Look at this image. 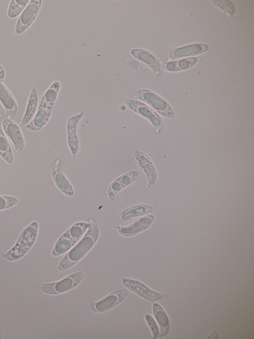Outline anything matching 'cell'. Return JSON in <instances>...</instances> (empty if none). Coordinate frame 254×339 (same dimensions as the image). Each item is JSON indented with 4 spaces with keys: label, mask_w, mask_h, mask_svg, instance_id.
<instances>
[{
    "label": "cell",
    "mask_w": 254,
    "mask_h": 339,
    "mask_svg": "<svg viewBox=\"0 0 254 339\" xmlns=\"http://www.w3.org/2000/svg\"><path fill=\"white\" fill-rule=\"evenodd\" d=\"M153 209V207L149 204H136L123 210L118 216V219L120 223H124L132 218L149 214Z\"/></svg>",
    "instance_id": "obj_19"
},
{
    "label": "cell",
    "mask_w": 254,
    "mask_h": 339,
    "mask_svg": "<svg viewBox=\"0 0 254 339\" xmlns=\"http://www.w3.org/2000/svg\"><path fill=\"white\" fill-rule=\"evenodd\" d=\"M196 57H189L165 63L163 68L169 72H178L191 67L197 61Z\"/></svg>",
    "instance_id": "obj_24"
},
{
    "label": "cell",
    "mask_w": 254,
    "mask_h": 339,
    "mask_svg": "<svg viewBox=\"0 0 254 339\" xmlns=\"http://www.w3.org/2000/svg\"><path fill=\"white\" fill-rule=\"evenodd\" d=\"M0 103L5 111L7 118L11 120L17 112V104L11 92L0 81Z\"/></svg>",
    "instance_id": "obj_17"
},
{
    "label": "cell",
    "mask_w": 254,
    "mask_h": 339,
    "mask_svg": "<svg viewBox=\"0 0 254 339\" xmlns=\"http://www.w3.org/2000/svg\"><path fill=\"white\" fill-rule=\"evenodd\" d=\"M18 203L16 197L9 195L0 196V211L12 207Z\"/></svg>",
    "instance_id": "obj_28"
},
{
    "label": "cell",
    "mask_w": 254,
    "mask_h": 339,
    "mask_svg": "<svg viewBox=\"0 0 254 339\" xmlns=\"http://www.w3.org/2000/svg\"><path fill=\"white\" fill-rule=\"evenodd\" d=\"M89 226L80 241L74 246L60 262L58 268L67 270L82 259L96 243L99 237V228L92 218L89 220Z\"/></svg>",
    "instance_id": "obj_1"
},
{
    "label": "cell",
    "mask_w": 254,
    "mask_h": 339,
    "mask_svg": "<svg viewBox=\"0 0 254 339\" xmlns=\"http://www.w3.org/2000/svg\"><path fill=\"white\" fill-rule=\"evenodd\" d=\"M126 61L129 67L144 78H151L156 76L155 73L151 69L139 62L136 61L131 58H127Z\"/></svg>",
    "instance_id": "obj_26"
},
{
    "label": "cell",
    "mask_w": 254,
    "mask_h": 339,
    "mask_svg": "<svg viewBox=\"0 0 254 339\" xmlns=\"http://www.w3.org/2000/svg\"><path fill=\"white\" fill-rule=\"evenodd\" d=\"M42 3L41 0H31L19 15L15 26V33L21 35L26 31L36 19Z\"/></svg>",
    "instance_id": "obj_7"
},
{
    "label": "cell",
    "mask_w": 254,
    "mask_h": 339,
    "mask_svg": "<svg viewBox=\"0 0 254 339\" xmlns=\"http://www.w3.org/2000/svg\"><path fill=\"white\" fill-rule=\"evenodd\" d=\"M53 107L38 106L33 119L26 125L25 128L32 131L41 130L49 121Z\"/></svg>",
    "instance_id": "obj_18"
},
{
    "label": "cell",
    "mask_w": 254,
    "mask_h": 339,
    "mask_svg": "<svg viewBox=\"0 0 254 339\" xmlns=\"http://www.w3.org/2000/svg\"><path fill=\"white\" fill-rule=\"evenodd\" d=\"M38 101V91L36 87H32L27 101L23 116L19 122L20 125H26L29 123L35 115Z\"/></svg>",
    "instance_id": "obj_21"
},
{
    "label": "cell",
    "mask_w": 254,
    "mask_h": 339,
    "mask_svg": "<svg viewBox=\"0 0 254 339\" xmlns=\"http://www.w3.org/2000/svg\"><path fill=\"white\" fill-rule=\"evenodd\" d=\"M132 97L147 103L153 108V110L161 115L169 118L174 117L173 111L167 102L150 90L140 89L132 95Z\"/></svg>",
    "instance_id": "obj_5"
},
{
    "label": "cell",
    "mask_w": 254,
    "mask_h": 339,
    "mask_svg": "<svg viewBox=\"0 0 254 339\" xmlns=\"http://www.w3.org/2000/svg\"><path fill=\"white\" fill-rule=\"evenodd\" d=\"M134 156L137 165L145 174L149 188L154 186L157 179V174L155 167L150 158L144 152L136 150Z\"/></svg>",
    "instance_id": "obj_12"
},
{
    "label": "cell",
    "mask_w": 254,
    "mask_h": 339,
    "mask_svg": "<svg viewBox=\"0 0 254 339\" xmlns=\"http://www.w3.org/2000/svg\"><path fill=\"white\" fill-rule=\"evenodd\" d=\"M38 227L39 224L35 221L26 226L14 246L2 254V258L14 261L23 257L34 244L38 236Z\"/></svg>",
    "instance_id": "obj_2"
},
{
    "label": "cell",
    "mask_w": 254,
    "mask_h": 339,
    "mask_svg": "<svg viewBox=\"0 0 254 339\" xmlns=\"http://www.w3.org/2000/svg\"><path fill=\"white\" fill-rule=\"evenodd\" d=\"M0 329H1V328H0Z\"/></svg>",
    "instance_id": "obj_32"
},
{
    "label": "cell",
    "mask_w": 254,
    "mask_h": 339,
    "mask_svg": "<svg viewBox=\"0 0 254 339\" xmlns=\"http://www.w3.org/2000/svg\"><path fill=\"white\" fill-rule=\"evenodd\" d=\"M60 88L61 83L59 81H55L52 83L42 95L39 104L54 105Z\"/></svg>",
    "instance_id": "obj_25"
},
{
    "label": "cell",
    "mask_w": 254,
    "mask_h": 339,
    "mask_svg": "<svg viewBox=\"0 0 254 339\" xmlns=\"http://www.w3.org/2000/svg\"><path fill=\"white\" fill-rule=\"evenodd\" d=\"M211 1L214 4L218 6L230 15L233 14L234 8L231 2L228 0H212Z\"/></svg>",
    "instance_id": "obj_30"
},
{
    "label": "cell",
    "mask_w": 254,
    "mask_h": 339,
    "mask_svg": "<svg viewBox=\"0 0 254 339\" xmlns=\"http://www.w3.org/2000/svg\"><path fill=\"white\" fill-rule=\"evenodd\" d=\"M126 104L129 109L147 119L156 133H160L162 127V119L154 110L144 103L134 99H127Z\"/></svg>",
    "instance_id": "obj_6"
},
{
    "label": "cell",
    "mask_w": 254,
    "mask_h": 339,
    "mask_svg": "<svg viewBox=\"0 0 254 339\" xmlns=\"http://www.w3.org/2000/svg\"><path fill=\"white\" fill-rule=\"evenodd\" d=\"M84 277L83 272L71 274L57 282H39L37 286L44 293L48 295H58L67 292L76 287Z\"/></svg>",
    "instance_id": "obj_4"
},
{
    "label": "cell",
    "mask_w": 254,
    "mask_h": 339,
    "mask_svg": "<svg viewBox=\"0 0 254 339\" xmlns=\"http://www.w3.org/2000/svg\"><path fill=\"white\" fill-rule=\"evenodd\" d=\"M5 77V71L2 66L0 64V81L3 82Z\"/></svg>",
    "instance_id": "obj_31"
},
{
    "label": "cell",
    "mask_w": 254,
    "mask_h": 339,
    "mask_svg": "<svg viewBox=\"0 0 254 339\" xmlns=\"http://www.w3.org/2000/svg\"><path fill=\"white\" fill-rule=\"evenodd\" d=\"M130 52L133 57L149 66L156 76L160 74L159 62L152 54L141 49H132Z\"/></svg>",
    "instance_id": "obj_20"
},
{
    "label": "cell",
    "mask_w": 254,
    "mask_h": 339,
    "mask_svg": "<svg viewBox=\"0 0 254 339\" xmlns=\"http://www.w3.org/2000/svg\"><path fill=\"white\" fill-rule=\"evenodd\" d=\"M2 127L7 138L11 141L15 153L19 154L24 148V139L19 125L8 118L1 120Z\"/></svg>",
    "instance_id": "obj_9"
},
{
    "label": "cell",
    "mask_w": 254,
    "mask_h": 339,
    "mask_svg": "<svg viewBox=\"0 0 254 339\" xmlns=\"http://www.w3.org/2000/svg\"><path fill=\"white\" fill-rule=\"evenodd\" d=\"M89 226V223L85 222H78L70 226L56 242L52 255L60 256L69 251L81 239Z\"/></svg>",
    "instance_id": "obj_3"
},
{
    "label": "cell",
    "mask_w": 254,
    "mask_h": 339,
    "mask_svg": "<svg viewBox=\"0 0 254 339\" xmlns=\"http://www.w3.org/2000/svg\"><path fill=\"white\" fill-rule=\"evenodd\" d=\"M84 112L80 113L70 117L66 123L67 143L73 157H75L79 149V139L77 128L79 122L83 117Z\"/></svg>",
    "instance_id": "obj_10"
},
{
    "label": "cell",
    "mask_w": 254,
    "mask_h": 339,
    "mask_svg": "<svg viewBox=\"0 0 254 339\" xmlns=\"http://www.w3.org/2000/svg\"><path fill=\"white\" fill-rule=\"evenodd\" d=\"M139 172L133 170L127 172L116 178L110 184L107 195L111 203L114 202L117 195L123 189L133 183L138 178Z\"/></svg>",
    "instance_id": "obj_11"
},
{
    "label": "cell",
    "mask_w": 254,
    "mask_h": 339,
    "mask_svg": "<svg viewBox=\"0 0 254 339\" xmlns=\"http://www.w3.org/2000/svg\"><path fill=\"white\" fill-rule=\"evenodd\" d=\"M122 281L126 288L148 301L159 300L163 297V295L151 290L137 280L123 278Z\"/></svg>",
    "instance_id": "obj_13"
},
{
    "label": "cell",
    "mask_w": 254,
    "mask_h": 339,
    "mask_svg": "<svg viewBox=\"0 0 254 339\" xmlns=\"http://www.w3.org/2000/svg\"><path fill=\"white\" fill-rule=\"evenodd\" d=\"M127 294V290L119 289L111 292L106 297L98 302H88L86 303V305L94 312L103 313L120 304L126 298Z\"/></svg>",
    "instance_id": "obj_8"
},
{
    "label": "cell",
    "mask_w": 254,
    "mask_h": 339,
    "mask_svg": "<svg viewBox=\"0 0 254 339\" xmlns=\"http://www.w3.org/2000/svg\"><path fill=\"white\" fill-rule=\"evenodd\" d=\"M146 321L151 331L152 338L156 339L159 335V330L158 325L154 318L149 314H146L145 316Z\"/></svg>",
    "instance_id": "obj_29"
},
{
    "label": "cell",
    "mask_w": 254,
    "mask_h": 339,
    "mask_svg": "<svg viewBox=\"0 0 254 339\" xmlns=\"http://www.w3.org/2000/svg\"><path fill=\"white\" fill-rule=\"evenodd\" d=\"M208 49V46L207 45L201 43L188 45L172 50L168 54V59L170 60H173L178 58L194 56L203 53Z\"/></svg>",
    "instance_id": "obj_16"
},
{
    "label": "cell",
    "mask_w": 254,
    "mask_h": 339,
    "mask_svg": "<svg viewBox=\"0 0 254 339\" xmlns=\"http://www.w3.org/2000/svg\"><path fill=\"white\" fill-rule=\"evenodd\" d=\"M61 161L57 159L51 169V175L57 188L65 195L72 196L74 191L72 184L62 171Z\"/></svg>",
    "instance_id": "obj_15"
},
{
    "label": "cell",
    "mask_w": 254,
    "mask_h": 339,
    "mask_svg": "<svg viewBox=\"0 0 254 339\" xmlns=\"http://www.w3.org/2000/svg\"><path fill=\"white\" fill-rule=\"evenodd\" d=\"M2 114L0 112V156L7 163L10 164L13 162V154L9 142L2 130Z\"/></svg>",
    "instance_id": "obj_23"
},
{
    "label": "cell",
    "mask_w": 254,
    "mask_h": 339,
    "mask_svg": "<svg viewBox=\"0 0 254 339\" xmlns=\"http://www.w3.org/2000/svg\"><path fill=\"white\" fill-rule=\"evenodd\" d=\"M29 0H11L7 10V16L14 19L20 14L29 2Z\"/></svg>",
    "instance_id": "obj_27"
},
{
    "label": "cell",
    "mask_w": 254,
    "mask_h": 339,
    "mask_svg": "<svg viewBox=\"0 0 254 339\" xmlns=\"http://www.w3.org/2000/svg\"><path fill=\"white\" fill-rule=\"evenodd\" d=\"M155 217L152 214L147 215L126 226H117L116 229L122 236H134L148 229L153 223Z\"/></svg>",
    "instance_id": "obj_14"
},
{
    "label": "cell",
    "mask_w": 254,
    "mask_h": 339,
    "mask_svg": "<svg viewBox=\"0 0 254 339\" xmlns=\"http://www.w3.org/2000/svg\"><path fill=\"white\" fill-rule=\"evenodd\" d=\"M152 310L154 317L159 325V337H164L167 334L169 329L168 316L163 308L157 303L153 304Z\"/></svg>",
    "instance_id": "obj_22"
}]
</instances>
